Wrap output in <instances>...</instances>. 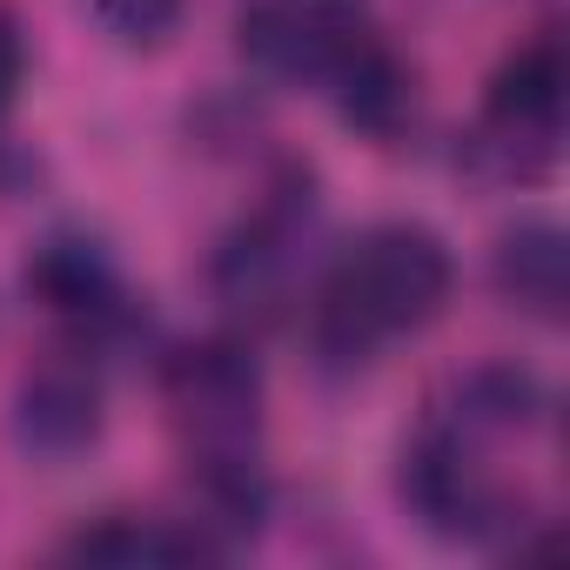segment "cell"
Returning a JSON list of instances; mask_svg holds the SVG:
<instances>
[{
  "mask_svg": "<svg viewBox=\"0 0 570 570\" xmlns=\"http://www.w3.org/2000/svg\"><path fill=\"white\" fill-rule=\"evenodd\" d=\"M543 416L537 383L517 370H476L456 383L450 403H436V416L423 423V436L410 443V470L403 490L416 503V517L443 537H490L517 517L510 476H503V450Z\"/></svg>",
  "mask_w": 570,
  "mask_h": 570,
  "instance_id": "1",
  "label": "cell"
},
{
  "mask_svg": "<svg viewBox=\"0 0 570 570\" xmlns=\"http://www.w3.org/2000/svg\"><path fill=\"white\" fill-rule=\"evenodd\" d=\"M376 41L356 0H255L242 14V48L262 75L296 88H336L350 61Z\"/></svg>",
  "mask_w": 570,
  "mask_h": 570,
  "instance_id": "4",
  "label": "cell"
},
{
  "mask_svg": "<svg viewBox=\"0 0 570 570\" xmlns=\"http://www.w3.org/2000/svg\"><path fill=\"white\" fill-rule=\"evenodd\" d=\"M168 416L195 456L202 490L228 510L248 517L262 510V470H255V430H262V376L248 350L235 343H195L168 363Z\"/></svg>",
  "mask_w": 570,
  "mask_h": 570,
  "instance_id": "3",
  "label": "cell"
},
{
  "mask_svg": "<svg viewBox=\"0 0 570 570\" xmlns=\"http://www.w3.org/2000/svg\"><path fill=\"white\" fill-rule=\"evenodd\" d=\"M563 41L557 35H537L523 41L497 75H490V95H483V121H476V148L497 155L510 175H537L557 141H563Z\"/></svg>",
  "mask_w": 570,
  "mask_h": 570,
  "instance_id": "5",
  "label": "cell"
},
{
  "mask_svg": "<svg viewBox=\"0 0 570 570\" xmlns=\"http://www.w3.org/2000/svg\"><path fill=\"white\" fill-rule=\"evenodd\" d=\"M28 282H35V296H41L55 316L81 323V330H108V323L121 316V303H128V289H121L108 248L88 242V235H55V242L35 255Z\"/></svg>",
  "mask_w": 570,
  "mask_h": 570,
  "instance_id": "6",
  "label": "cell"
},
{
  "mask_svg": "<svg viewBox=\"0 0 570 570\" xmlns=\"http://www.w3.org/2000/svg\"><path fill=\"white\" fill-rule=\"evenodd\" d=\"M75 563H108V570H161V563H202L215 543L175 517H108L68 543Z\"/></svg>",
  "mask_w": 570,
  "mask_h": 570,
  "instance_id": "8",
  "label": "cell"
},
{
  "mask_svg": "<svg viewBox=\"0 0 570 570\" xmlns=\"http://www.w3.org/2000/svg\"><path fill=\"white\" fill-rule=\"evenodd\" d=\"M14 88H21V35H14L8 14H0V108L14 101Z\"/></svg>",
  "mask_w": 570,
  "mask_h": 570,
  "instance_id": "11",
  "label": "cell"
},
{
  "mask_svg": "<svg viewBox=\"0 0 570 570\" xmlns=\"http://www.w3.org/2000/svg\"><path fill=\"white\" fill-rule=\"evenodd\" d=\"M497 289L517 309L543 316V323L563 316V235L550 222H523L517 235H503V248H497Z\"/></svg>",
  "mask_w": 570,
  "mask_h": 570,
  "instance_id": "9",
  "label": "cell"
},
{
  "mask_svg": "<svg viewBox=\"0 0 570 570\" xmlns=\"http://www.w3.org/2000/svg\"><path fill=\"white\" fill-rule=\"evenodd\" d=\"M450 248L423 222H383L356 235L316 289V343L336 363H370L376 350L416 336L450 303Z\"/></svg>",
  "mask_w": 570,
  "mask_h": 570,
  "instance_id": "2",
  "label": "cell"
},
{
  "mask_svg": "<svg viewBox=\"0 0 570 570\" xmlns=\"http://www.w3.org/2000/svg\"><path fill=\"white\" fill-rule=\"evenodd\" d=\"M88 8H95V21H101L115 41H128V48H155V41H168L175 21H181V0H88Z\"/></svg>",
  "mask_w": 570,
  "mask_h": 570,
  "instance_id": "10",
  "label": "cell"
},
{
  "mask_svg": "<svg viewBox=\"0 0 570 570\" xmlns=\"http://www.w3.org/2000/svg\"><path fill=\"white\" fill-rule=\"evenodd\" d=\"M101 436V383L88 363H48L21 383V443L41 456H75Z\"/></svg>",
  "mask_w": 570,
  "mask_h": 570,
  "instance_id": "7",
  "label": "cell"
}]
</instances>
